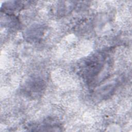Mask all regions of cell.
Returning a JSON list of instances; mask_svg holds the SVG:
<instances>
[{
	"label": "cell",
	"instance_id": "obj_1",
	"mask_svg": "<svg viewBox=\"0 0 132 132\" xmlns=\"http://www.w3.org/2000/svg\"><path fill=\"white\" fill-rule=\"evenodd\" d=\"M107 55L104 53H96L87 58L80 64L82 76L89 79H93L100 74L104 68Z\"/></svg>",
	"mask_w": 132,
	"mask_h": 132
}]
</instances>
